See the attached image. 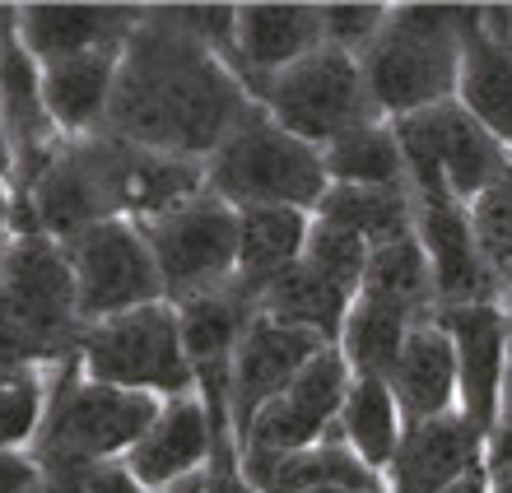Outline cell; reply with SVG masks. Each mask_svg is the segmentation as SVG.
I'll use <instances>...</instances> for the list:
<instances>
[{
    "mask_svg": "<svg viewBox=\"0 0 512 493\" xmlns=\"http://www.w3.org/2000/svg\"><path fill=\"white\" fill-rule=\"evenodd\" d=\"M243 219V242H238V284H247L256 298L270 284L289 275L308 252L312 210H289V205H261V210H238Z\"/></svg>",
    "mask_w": 512,
    "mask_h": 493,
    "instance_id": "44dd1931",
    "label": "cell"
},
{
    "mask_svg": "<svg viewBox=\"0 0 512 493\" xmlns=\"http://www.w3.org/2000/svg\"><path fill=\"white\" fill-rule=\"evenodd\" d=\"M256 107L229 61L163 5L145 10L126 38L103 131L149 154L210 163Z\"/></svg>",
    "mask_w": 512,
    "mask_h": 493,
    "instance_id": "6da1fadb",
    "label": "cell"
},
{
    "mask_svg": "<svg viewBox=\"0 0 512 493\" xmlns=\"http://www.w3.org/2000/svg\"><path fill=\"white\" fill-rule=\"evenodd\" d=\"M471 228L499 294H512V163L485 196L471 200Z\"/></svg>",
    "mask_w": 512,
    "mask_h": 493,
    "instance_id": "f546056e",
    "label": "cell"
},
{
    "mask_svg": "<svg viewBox=\"0 0 512 493\" xmlns=\"http://www.w3.org/2000/svg\"><path fill=\"white\" fill-rule=\"evenodd\" d=\"M391 396L401 405L405 424H429L452 414V405L461 400V382H457V345L443 331V321H419L410 340H405L401 359L387 377Z\"/></svg>",
    "mask_w": 512,
    "mask_h": 493,
    "instance_id": "ac0fdd59",
    "label": "cell"
},
{
    "mask_svg": "<svg viewBox=\"0 0 512 493\" xmlns=\"http://www.w3.org/2000/svg\"><path fill=\"white\" fill-rule=\"evenodd\" d=\"M10 224H14V187L0 177V242L10 238Z\"/></svg>",
    "mask_w": 512,
    "mask_h": 493,
    "instance_id": "8d00e7d4",
    "label": "cell"
},
{
    "mask_svg": "<svg viewBox=\"0 0 512 493\" xmlns=\"http://www.w3.org/2000/svg\"><path fill=\"white\" fill-rule=\"evenodd\" d=\"M331 187H396L405 182V154L391 121H364L322 149Z\"/></svg>",
    "mask_w": 512,
    "mask_h": 493,
    "instance_id": "83f0119b",
    "label": "cell"
},
{
    "mask_svg": "<svg viewBox=\"0 0 512 493\" xmlns=\"http://www.w3.org/2000/svg\"><path fill=\"white\" fill-rule=\"evenodd\" d=\"M52 396V373L0 368V452H24L38 438Z\"/></svg>",
    "mask_w": 512,
    "mask_h": 493,
    "instance_id": "f1b7e54d",
    "label": "cell"
},
{
    "mask_svg": "<svg viewBox=\"0 0 512 493\" xmlns=\"http://www.w3.org/2000/svg\"><path fill=\"white\" fill-rule=\"evenodd\" d=\"M261 317V298L238 284L233 275L229 284H219L201 298L177 303V321H182V345H187L191 368H229L243 335L252 331V321Z\"/></svg>",
    "mask_w": 512,
    "mask_h": 493,
    "instance_id": "ffe728a7",
    "label": "cell"
},
{
    "mask_svg": "<svg viewBox=\"0 0 512 493\" xmlns=\"http://www.w3.org/2000/svg\"><path fill=\"white\" fill-rule=\"evenodd\" d=\"M443 331L457 345V382H461V414L471 419L485 442L499 433L503 387H508V317L499 303L480 307H443Z\"/></svg>",
    "mask_w": 512,
    "mask_h": 493,
    "instance_id": "7c38bea8",
    "label": "cell"
},
{
    "mask_svg": "<svg viewBox=\"0 0 512 493\" xmlns=\"http://www.w3.org/2000/svg\"><path fill=\"white\" fill-rule=\"evenodd\" d=\"M415 233L424 242V256H429L438 307L499 303V284L489 275L471 228V205H461L452 196H415Z\"/></svg>",
    "mask_w": 512,
    "mask_h": 493,
    "instance_id": "4fadbf2b",
    "label": "cell"
},
{
    "mask_svg": "<svg viewBox=\"0 0 512 493\" xmlns=\"http://www.w3.org/2000/svg\"><path fill=\"white\" fill-rule=\"evenodd\" d=\"M350 307H354V294L340 289L336 280H326L322 270H312L308 261H298L289 275L270 284L261 294V312L284 326H298V331L317 335L326 345H340L345 335V321H350Z\"/></svg>",
    "mask_w": 512,
    "mask_h": 493,
    "instance_id": "603a6c76",
    "label": "cell"
},
{
    "mask_svg": "<svg viewBox=\"0 0 512 493\" xmlns=\"http://www.w3.org/2000/svg\"><path fill=\"white\" fill-rule=\"evenodd\" d=\"M140 19L145 10H126V5H24V10H14L19 42L38 66L126 47Z\"/></svg>",
    "mask_w": 512,
    "mask_h": 493,
    "instance_id": "2e32d148",
    "label": "cell"
},
{
    "mask_svg": "<svg viewBox=\"0 0 512 493\" xmlns=\"http://www.w3.org/2000/svg\"><path fill=\"white\" fill-rule=\"evenodd\" d=\"M0 493H42V466L33 452H0Z\"/></svg>",
    "mask_w": 512,
    "mask_h": 493,
    "instance_id": "e575fe53",
    "label": "cell"
},
{
    "mask_svg": "<svg viewBox=\"0 0 512 493\" xmlns=\"http://www.w3.org/2000/svg\"><path fill=\"white\" fill-rule=\"evenodd\" d=\"M457 103L466 107L503 149H512V42L485 33V10H480V24H475L471 38H466Z\"/></svg>",
    "mask_w": 512,
    "mask_h": 493,
    "instance_id": "7402d4cb",
    "label": "cell"
},
{
    "mask_svg": "<svg viewBox=\"0 0 512 493\" xmlns=\"http://www.w3.org/2000/svg\"><path fill=\"white\" fill-rule=\"evenodd\" d=\"M159 410V396L89 382L75 354L52 373V396H47V419L33 438V461L42 466V475L112 466V456H131L140 447Z\"/></svg>",
    "mask_w": 512,
    "mask_h": 493,
    "instance_id": "3957f363",
    "label": "cell"
},
{
    "mask_svg": "<svg viewBox=\"0 0 512 493\" xmlns=\"http://www.w3.org/2000/svg\"><path fill=\"white\" fill-rule=\"evenodd\" d=\"M391 126H396V140L405 154V182L424 200L452 196L461 205H471L512 163V149H503L457 98L391 121Z\"/></svg>",
    "mask_w": 512,
    "mask_h": 493,
    "instance_id": "5b68a950",
    "label": "cell"
},
{
    "mask_svg": "<svg viewBox=\"0 0 512 493\" xmlns=\"http://www.w3.org/2000/svg\"><path fill=\"white\" fill-rule=\"evenodd\" d=\"M80 368L89 382L173 400L196 391V368L182 345V321L173 303H154L126 317L84 326Z\"/></svg>",
    "mask_w": 512,
    "mask_h": 493,
    "instance_id": "8992f818",
    "label": "cell"
},
{
    "mask_svg": "<svg viewBox=\"0 0 512 493\" xmlns=\"http://www.w3.org/2000/svg\"><path fill=\"white\" fill-rule=\"evenodd\" d=\"M0 177L14 182V149H10V131H5V107H0Z\"/></svg>",
    "mask_w": 512,
    "mask_h": 493,
    "instance_id": "74e56055",
    "label": "cell"
},
{
    "mask_svg": "<svg viewBox=\"0 0 512 493\" xmlns=\"http://www.w3.org/2000/svg\"><path fill=\"white\" fill-rule=\"evenodd\" d=\"M205 187L233 210H261V205L317 210L331 191V177L322 149L289 135L266 117V107H256L205 163Z\"/></svg>",
    "mask_w": 512,
    "mask_h": 493,
    "instance_id": "277c9868",
    "label": "cell"
},
{
    "mask_svg": "<svg viewBox=\"0 0 512 493\" xmlns=\"http://www.w3.org/2000/svg\"><path fill=\"white\" fill-rule=\"evenodd\" d=\"M503 317H508V354H512V294H508V312Z\"/></svg>",
    "mask_w": 512,
    "mask_h": 493,
    "instance_id": "ab89813d",
    "label": "cell"
},
{
    "mask_svg": "<svg viewBox=\"0 0 512 493\" xmlns=\"http://www.w3.org/2000/svg\"><path fill=\"white\" fill-rule=\"evenodd\" d=\"M163 493H210V466L205 470H196V475H187V480H177V484H168Z\"/></svg>",
    "mask_w": 512,
    "mask_h": 493,
    "instance_id": "f35d334b",
    "label": "cell"
},
{
    "mask_svg": "<svg viewBox=\"0 0 512 493\" xmlns=\"http://www.w3.org/2000/svg\"><path fill=\"white\" fill-rule=\"evenodd\" d=\"M215 424V419H210ZM210 493H261L243 475V452L233 438V424H215V456H210Z\"/></svg>",
    "mask_w": 512,
    "mask_h": 493,
    "instance_id": "836d02e7",
    "label": "cell"
},
{
    "mask_svg": "<svg viewBox=\"0 0 512 493\" xmlns=\"http://www.w3.org/2000/svg\"><path fill=\"white\" fill-rule=\"evenodd\" d=\"M210 456H215V424H210V410H205L201 391H191V396L163 400L154 428L126 456V470L135 475L140 489L163 493L168 484L205 470Z\"/></svg>",
    "mask_w": 512,
    "mask_h": 493,
    "instance_id": "e0dca14e",
    "label": "cell"
},
{
    "mask_svg": "<svg viewBox=\"0 0 512 493\" xmlns=\"http://www.w3.org/2000/svg\"><path fill=\"white\" fill-rule=\"evenodd\" d=\"M368 256H373V247H368L364 238H354L350 228L322 224V219H317V214H312L308 252H303V261H308L312 270H322L326 280H336L340 289H350V294L359 298V294H364Z\"/></svg>",
    "mask_w": 512,
    "mask_h": 493,
    "instance_id": "4dcf8cb0",
    "label": "cell"
},
{
    "mask_svg": "<svg viewBox=\"0 0 512 493\" xmlns=\"http://www.w3.org/2000/svg\"><path fill=\"white\" fill-rule=\"evenodd\" d=\"M485 433L461 410L429 419V424H405V438L387 466V493H447L471 470H480Z\"/></svg>",
    "mask_w": 512,
    "mask_h": 493,
    "instance_id": "9a60e30c",
    "label": "cell"
},
{
    "mask_svg": "<svg viewBox=\"0 0 512 493\" xmlns=\"http://www.w3.org/2000/svg\"><path fill=\"white\" fill-rule=\"evenodd\" d=\"M387 19H391L387 5H322L326 42L350 56H364L387 28Z\"/></svg>",
    "mask_w": 512,
    "mask_h": 493,
    "instance_id": "1f68e13d",
    "label": "cell"
},
{
    "mask_svg": "<svg viewBox=\"0 0 512 493\" xmlns=\"http://www.w3.org/2000/svg\"><path fill=\"white\" fill-rule=\"evenodd\" d=\"M312 214L322 224L350 228L368 247L415 238V191H410V182H396V187H331Z\"/></svg>",
    "mask_w": 512,
    "mask_h": 493,
    "instance_id": "cb8c5ba5",
    "label": "cell"
},
{
    "mask_svg": "<svg viewBox=\"0 0 512 493\" xmlns=\"http://www.w3.org/2000/svg\"><path fill=\"white\" fill-rule=\"evenodd\" d=\"M364 294L382 298V303L401 307L415 321H433L443 307H438V289H433V270L429 256H424V242L401 238L387 242V247H373L368 256V275H364Z\"/></svg>",
    "mask_w": 512,
    "mask_h": 493,
    "instance_id": "4316f807",
    "label": "cell"
},
{
    "mask_svg": "<svg viewBox=\"0 0 512 493\" xmlns=\"http://www.w3.org/2000/svg\"><path fill=\"white\" fill-rule=\"evenodd\" d=\"M61 247H66L70 270H75V303H80L84 326L168 303L154 252H149V238L135 219L94 224L75 233V238H66Z\"/></svg>",
    "mask_w": 512,
    "mask_h": 493,
    "instance_id": "9c48e42d",
    "label": "cell"
},
{
    "mask_svg": "<svg viewBox=\"0 0 512 493\" xmlns=\"http://www.w3.org/2000/svg\"><path fill=\"white\" fill-rule=\"evenodd\" d=\"M117 66H122V47L42 66V98H47V112H52L56 131L66 135V140L98 135L108 126L112 89H117Z\"/></svg>",
    "mask_w": 512,
    "mask_h": 493,
    "instance_id": "d6986e66",
    "label": "cell"
},
{
    "mask_svg": "<svg viewBox=\"0 0 512 493\" xmlns=\"http://www.w3.org/2000/svg\"><path fill=\"white\" fill-rule=\"evenodd\" d=\"M326 349V340L284 326L275 317L252 321V331L243 335V345L229 363V414H233V438L243 447V438L252 433V419L266 410L270 400H280L284 391L298 382V373L308 368L317 354Z\"/></svg>",
    "mask_w": 512,
    "mask_h": 493,
    "instance_id": "8fae6325",
    "label": "cell"
},
{
    "mask_svg": "<svg viewBox=\"0 0 512 493\" xmlns=\"http://www.w3.org/2000/svg\"><path fill=\"white\" fill-rule=\"evenodd\" d=\"M354 387V373L340 345H326L317 359L298 373V382L280 400H270L266 410L252 419V433L243 438L238 452H270V456H294L308 452L317 442L336 433V419L345 410V396Z\"/></svg>",
    "mask_w": 512,
    "mask_h": 493,
    "instance_id": "30bf717a",
    "label": "cell"
},
{
    "mask_svg": "<svg viewBox=\"0 0 512 493\" xmlns=\"http://www.w3.org/2000/svg\"><path fill=\"white\" fill-rule=\"evenodd\" d=\"M42 493H149V489H140L126 466H84V470L42 475Z\"/></svg>",
    "mask_w": 512,
    "mask_h": 493,
    "instance_id": "d6a6232c",
    "label": "cell"
},
{
    "mask_svg": "<svg viewBox=\"0 0 512 493\" xmlns=\"http://www.w3.org/2000/svg\"><path fill=\"white\" fill-rule=\"evenodd\" d=\"M480 24V5H401L378 42L359 56L378 117L401 121L452 103L461 84L466 38Z\"/></svg>",
    "mask_w": 512,
    "mask_h": 493,
    "instance_id": "7a4b0ae2",
    "label": "cell"
},
{
    "mask_svg": "<svg viewBox=\"0 0 512 493\" xmlns=\"http://www.w3.org/2000/svg\"><path fill=\"white\" fill-rule=\"evenodd\" d=\"M256 103L266 107V117L284 126L289 135L326 149L345 131L364 126V121H387L368 98V80L359 56L340 52V47H317L312 56L294 61L289 70L270 75L256 89Z\"/></svg>",
    "mask_w": 512,
    "mask_h": 493,
    "instance_id": "52a82bcc",
    "label": "cell"
},
{
    "mask_svg": "<svg viewBox=\"0 0 512 493\" xmlns=\"http://www.w3.org/2000/svg\"><path fill=\"white\" fill-rule=\"evenodd\" d=\"M312 493H354V489H312Z\"/></svg>",
    "mask_w": 512,
    "mask_h": 493,
    "instance_id": "60d3db41",
    "label": "cell"
},
{
    "mask_svg": "<svg viewBox=\"0 0 512 493\" xmlns=\"http://www.w3.org/2000/svg\"><path fill=\"white\" fill-rule=\"evenodd\" d=\"M415 326L419 321L410 317V312L382 303V298L359 294L350 307V321H345V335H340V354L350 363V373L387 382Z\"/></svg>",
    "mask_w": 512,
    "mask_h": 493,
    "instance_id": "484cf974",
    "label": "cell"
},
{
    "mask_svg": "<svg viewBox=\"0 0 512 493\" xmlns=\"http://www.w3.org/2000/svg\"><path fill=\"white\" fill-rule=\"evenodd\" d=\"M485 475L489 493H512V424H499V433L485 442Z\"/></svg>",
    "mask_w": 512,
    "mask_h": 493,
    "instance_id": "d590c367",
    "label": "cell"
},
{
    "mask_svg": "<svg viewBox=\"0 0 512 493\" xmlns=\"http://www.w3.org/2000/svg\"><path fill=\"white\" fill-rule=\"evenodd\" d=\"M336 433L364 466H373L382 475L405 438V414L387 382H378V377H354L350 396H345V410H340V419H336Z\"/></svg>",
    "mask_w": 512,
    "mask_h": 493,
    "instance_id": "d4e9b609",
    "label": "cell"
},
{
    "mask_svg": "<svg viewBox=\"0 0 512 493\" xmlns=\"http://www.w3.org/2000/svg\"><path fill=\"white\" fill-rule=\"evenodd\" d=\"M326 47L322 5H238V33H233V75L247 84V94L289 70L294 61Z\"/></svg>",
    "mask_w": 512,
    "mask_h": 493,
    "instance_id": "5bb4252c",
    "label": "cell"
},
{
    "mask_svg": "<svg viewBox=\"0 0 512 493\" xmlns=\"http://www.w3.org/2000/svg\"><path fill=\"white\" fill-rule=\"evenodd\" d=\"M145 238L154 252L163 280V298L168 303H187L201 298L219 284H229L238 275V242H243V219L233 205L219 196H196L177 210L145 219Z\"/></svg>",
    "mask_w": 512,
    "mask_h": 493,
    "instance_id": "ba28073f",
    "label": "cell"
}]
</instances>
